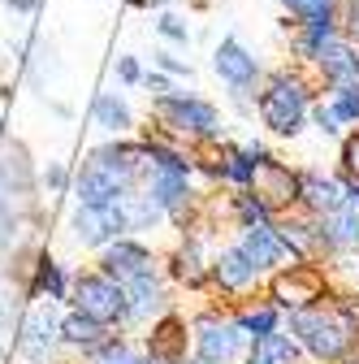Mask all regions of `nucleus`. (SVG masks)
Returning a JSON list of instances; mask_svg holds the SVG:
<instances>
[{"label":"nucleus","mask_w":359,"mask_h":364,"mask_svg":"<svg viewBox=\"0 0 359 364\" xmlns=\"http://www.w3.org/2000/svg\"><path fill=\"white\" fill-rule=\"evenodd\" d=\"M286 334L299 343L307 364H342L359 351V295L333 291L329 299L286 316Z\"/></svg>","instance_id":"f257e3e1"},{"label":"nucleus","mask_w":359,"mask_h":364,"mask_svg":"<svg viewBox=\"0 0 359 364\" xmlns=\"http://www.w3.org/2000/svg\"><path fill=\"white\" fill-rule=\"evenodd\" d=\"M311 82L303 74H290V70H277L268 74L264 87H260V100H255V113H260V126L277 139H294V134L307 126L311 117Z\"/></svg>","instance_id":"f03ea898"},{"label":"nucleus","mask_w":359,"mask_h":364,"mask_svg":"<svg viewBox=\"0 0 359 364\" xmlns=\"http://www.w3.org/2000/svg\"><path fill=\"white\" fill-rule=\"evenodd\" d=\"M251 338L243 334L230 304H204L191 316V355L199 364H243Z\"/></svg>","instance_id":"7ed1b4c3"},{"label":"nucleus","mask_w":359,"mask_h":364,"mask_svg":"<svg viewBox=\"0 0 359 364\" xmlns=\"http://www.w3.org/2000/svg\"><path fill=\"white\" fill-rule=\"evenodd\" d=\"M152 117L169 139H177L182 148H208V144L226 139V134H221V113L208 100L187 96V91H169V96L152 100Z\"/></svg>","instance_id":"20e7f679"},{"label":"nucleus","mask_w":359,"mask_h":364,"mask_svg":"<svg viewBox=\"0 0 359 364\" xmlns=\"http://www.w3.org/2000/svg\"><path fill=\"white\" fill-rule=\"evenodd\" d=\"M333 291H338V273L329 264H321V260H294V264H286V269L264 278V299L277 304L286 316L329 299Z\"/></svg>","instance_id":"39448f33"},{"label":"nucleus","mask_w":359,"mask_h":364,"mask_svg":"<svg viewBox=\"0 0 359 364\" xmlns=\"http://www.w3.org/2000/svg\"><path fill=\"white\" fill-rule=\"evenodd\" d=\"M70 308L87 312L92 321H100L109 330L130 334V299H126V287L117 278H109L100 264L74 273V282H70Z\"/></svg>","instance_id":"423d86ee"},{"label":"nucleus","mask_w":359,"mask_h":364,"mask_svg":"<svg viewBox=\"0 0 359 364\" xmlns=\"http://www.w3.org/2000/svg\"><path fill=\"white\" fill-rule=\"evenodd\" d=\"M264 278L268 273L230 239V243H221L212 252V269H208V295L216 304H247L255 295H264Z\"/></svg>","instance_id":"0eeeda50"},{"label":"nucleus","mask_w":359,"mask_h":364,"mask_svg":"<svg viewBox=\"0 0 359 364\" xmlns=\"http://www.w3.org/2000/svg\"><path fill=\"white\" fill-rule=\"evenodd\" d=\"M212 243H208V225L191 221L177 243L165 256V278L177 291H191V295H208V269H212Z\"/></svg>","instance_id":"6e6552de"},{"label":"nucleus","mask_w":359,"mask_h":364,"mask_svg":"<svg viewBox=\"0 0 359 364\" xmlns=\"http://www.w3.org/2000/svg\"><path fill=\"white\" fill-rule=\"evenodd\" d=\"M247 148H251V156H255V178H251L255 200L273 213V217L294 213V208H299V169H290L286 161H277L273 152L260 148V144H247Z\"/></svg>","instance_id":"1a4fd4ad"},{"label":"nucleus","mask_w":359,"mask_h":364,"mask_svg":"<svg viewBox=\"0 0 359 364\" xmlns=\"http://www.w3.org/2000/svg\"><path fill=\"white\" fill-rule=\"evenodd\" d=\"M13 347L22 360L31 364H48L65 343H61V316H57V304L39 299L35 308H26V316L18 321V334H13Z\"/></svg>","instance_id":"9d476101"},{"label":"nucleus","mask_w":359,"mask_h":364,"mask_svg":"<svg viewBox=\"0 0 359 364\" xmlns=\"http://www.w3.org/2000/svg\"><path fill=\"white\" fill-rule=\"evenodd\" d=\"M109 278H117L121 287H130V282H139V278H148V273H156V269H165V256L152 247V243H143L139 235H121V239H113L104 252H100V260H96Z\"/></svg>","instance_id":"9b49d317"},{"label":"nucleus","mask_w":359,"mask_h":364,"mask_svg":"<svg viewBox=\"0 0 359 364\" xmlns=\"http://www.w3.org/2000/svg\"><path fill=\"white\" fill-rule=\"evenodd\" d=\"M316 235H321V260L329 269L355 260L359 256V208L355 204H342V208L316 217Z\"/></svg>","instance_id":"f8f14e48"},{"label":"nucleus","mask_w":359,"mask_h":364,"mask_svg":"<svg viewBox=\"0 0 359 364\" xmlns=\"http://www.w3.org/2000/svg\"><path fill=\"white\" fill-rule=\"evenodd\" d=\"M234 243L264 269V273H277L286 264H294V247L286 243V235L277 230V221H260V225H243V230H234Z\"/></svg>","instance_id":"ddd939ff"},{"label":"nucleus","mask_w":359,"mask_h":364,"mask_svg":"<svg viewBox=\"0 0 359 364\" xmlns=\"http://www.w3.org/2000/svg\"><path fill=\"white\" fill-rule=\"evenodd\" d=\"M143 351L160 364H182L191 360V316H182L177 308H169L165 316H156V321L148 326L143 334Z\"/></svg>","instance_id":"4468645a"},{"label":"nucleus","mask_w":359,"mask_h":364,"mask_svg":"<svg viewBox=\"0 0 359 364\" xmlns=\"http://www.w3.org/2000/svg\"><path fill=\"white\" fill-rule=\"evenodd\" d=\"M70 235L78 247H92V252H104L113 239L126 235V221L117 213V204H104V208H87V204H74L70 213Z\"/></svg>","instance_id":"2eb2a0df"},{"label":"nucleus","mask_w":359,"mask_h":364,"mask_svg":"<svg viewBox=\"0 0 359 364\" xmlns=\"http://www.w3.org/2000/svg\"><path fill=\"white\" fill-rule=\"evenodd\" d=\"M212 65H216L221 82L234 91V100H238V105H247L251 87L260 82V61L243 48L238 39H221V43H216V53H212Z\"/></svg>","instance_id":"dca6fc26"},{"label":"nucleus","mask_w":359,"mask_h":364,"mask_svg":"<svg viewBox=\"0 0 359 364\" xmlns=\"http://www.w3.org/2000/svg\"><path fill=\"white\" fill-rule=\"evenodd\" d=\"M346 204V182L338 173H321V169H299V213L307 217H325L333 208Z\"/></svg>","instance_id":"f3484780"},{"label":"nucleus","mask_w":359,"mask_h":364,"mask_svg":"<svg viewBox=\"0 0 359 364\" xmlns=\"http://www.w3.org/2000/svg\"><path fill=\"white\" fill-rule=\"evenodd\" d=\"M70 273H65V264L57 260V256H48V252H35L31 256V273H26V282H22V291L31 295V299H48V304H70Z\"/></svg>","instance_id":"a211bd4d"},{"label":"nucleus","mask_w":359,"mask_h":364,"mask_svg":"<svg viewBox=\"0 0 359 364\" xmlns=\"http://www.w3.org/2000/svg\"><path fill=\"white\" fill-rule=\"evenodd\" d=\"M35 187H39V173H35V165H31V152H26L22 144L0 148V191L18 204V200H31Z\"/></svg>","instance_id":"6ab92c4d"},{"label":"nucleus","mask_w":359,"mask_h":364,"mask_svg":"<svg viewBox=\"0 0 359 364\" xmlns=\"http://www.w3.org/2000/svg\"><path fill=\"white\" fill-rule=\"evenodd\" d=\"M113 334H117V330H109V326L92 321V316L78 312V308H65V312H61V343H65L78 360H82V355H92L96 347H104Z\"/></svg>","instance_id":"aec40b11"},{"label":"nucleus","mask_w":359,"mask_h":364,"mask_svg":"<svg viewBox=\"0 0 359 364\" xmlns=\"http://www.w3.org/2000/svg\"><path fill=\"white\" fill-rule=\"evenodd\" d=\"M321 70V78H325V87H333V82H346V78H359V53H355V43L346 39V35H333V39H325V48L316 53V61H311Z\"/></svg>","instance_id":"412c9836"},{"label":"nucleus","mask_w":359,"mask_h":364,"mask_svg":"<svg viewBox=\"0 0 359 364\" xmlns=\"http://www.w3.org/2000/svg\"><path fill=\"white\" fill-rule=\"evenodd\" d=\"M117 213H121V221H126V235H148V230H156V225L169 221L165 208H160L143 187H130L126 196H117Z\"/></svg>","instance_id":"4be33fe9"},{"label":"nucleus","mask_w":359,"mask_h":364,"mask_svg":"<svg viewBox=\"0 0 359 364\" xmlns=\"http://www.w3.org/2000/svg\"><path fill=\"white\" fill-rule=\"evenodd\" d=\"M277 230L286 235V243L294 247L299 260H321V235H316V217H307V213H282L277 217ZM325 264V260H321Z\"/></svg>","instance_id":"5701e85b"},{"label":"nucleus","mask_w":359,"mask_h":364,"mask_svg":"<svg viewBox=\"0 0 359 364\" xmlns=\"http://www.w3.org/2000/svg\"><path fill=\"white\" fill-rule=\"evenodd\" d=\"M243 364H303V351H299V343H294V338L286 334V326H282V330H273V334L251 338Z\"/></svg>","instance_id":"b1692460"},{"label":"nucleus","mask_w":359,"mask_h":364,"mask_svg":"<svg viewBox=\"0 0 359 364\" xmlns=\"http://www.w3.org/2000/svg\"><path fill=\"white\" fill-rule=\"evenodd\" d=\"M234 316H238V326H243L247 338L273 334V330L286 326V312H282L277 304H268L264 295H255V299H247V304H234Z\"/></svg>","instance_id":"393cba45"},{"label":"nucleus","mask_w":359,"mask_h":364,"mask_svg":"<svg viewBox=\"0 0 359 364\" xmlns=\"http://www.w3.org/2000/svg\"><path fill=\"white\" fill-rule=\"evenodd\" d=\"M92 122H96L100 130H109V134H130L134 113H130V105L117 96V91H100L96 105H92Z\"/></svg>","instance_id":"a878e982"},{"label":"nucleus","mask_w":359,"mask_h":364,"mask_svg":"<svg viewBox=\"0 0 359 364\" xmlns=\"http://www.w3.org/2000/svg\"><path fill=\"white\" fill-rule=\"evenodd\" d=\"M134 360H139V347H134L130 334H121V330L104 347H96L92 355H82V364H134Z\"/></svg>","instance_id":"bb28decb"},{"label":"nucleus","mask_w":359,"mask_h":364,"mask_svg":"<svg viewBox=\"0 0 359 364\" xmlns=\"http://www.w3.org/2000/svg\"><path fill=\"white\" fill-rule=\"evenodd\" d=\"M329 105L338 109V117H342L346 126H359V78L333 82V87H329Z\"/></svg>","instance_id":"cd10ccee"},{"label":"nucleus","mask_w":359,"mask_h":364,"mask_svg":"<svg viewBox=\"0 0 359 364\" xmlns=\"http://www.w3.org/2000/svg\"><path fill=\"white\" fill-rule=\"evenodd\" d=\"M338 178L359 182V130H346L342 144H338Z\"/></svg>","instance_id":"c85d7f7f"},{"label":"nucleus","mask_w":359,"mask_h":364,"mask_svg":"<svg viewBox=\"0 0 359 364\" xmlns=\"http://www.w3.org/2000/svg\"><path fill=\"white\" fill-rule=\"evenodd\" d=\"M311 126H316L321 134H329V139H342V117H338V109L329 105V100H321V105H311V117H307Z\"/></svg>","instance_id":"c756f323"},{"label":"nucleus","mask_w":359,"mask_h":364,"mask_svg":"<svg viewBox=\"0 0 359 364\" xmlns=\"http://www.w3.org/2000/svg\"><path fill=\"white\" fill-rule=\"evenodd\" d=\"M286 9L299 22H311V18H329L333 14V0H286Z\"/></svg>","instance_id":"7c9ffc66"},{"label":"nucleus","mask_w":359,"mask_h":364,"mask_svg":"<svg viewBox=\"0 0 359 364\" xmlns=\"http://www.w3.org/2000/svg\"><path fill=\"white\" fill-rule=\"evenodd\" d=\"M39 182H43V187H48V196H65V191L74 187V173H70V169H65L61 161H53L48 169H43V178H39Z\"/></svg>","instance_id":"2f4dec72"},{"label":"nucleus","mask_w":359,"mask_h":364,"mask_svg":"<svg viewBox=\"0 0 359 364\" xmlns=\"http://www.w3.org/2000/svg\"><path fill=\"white\" fill-rule=\"evenodd\" d=\"M156 31H160L165 39H173V43H187V39H191V31H187V22H182V18H173V14H165V18L156 22Z\"/></svg>","instance_id":"473e14b6"},{"label":"nucleus","mask_w":359,"mask_h":364,"mask_svg":"<svg viewBox=\"0 0 359 364\" xmlns=\"http://www.w3.org/2000/svg\"><path fill=\"white\" fill-rule=\"evenodd\" d=\"M139 87H148V96H152V100H160V96H169V91H173V82H169V74H165V70H160V74H152V70H148Z\"/></svg>","instance_id":"72a5a7b5"},{"label":"nucleus","mask_w":359,"mask_h":364,"mask_svg":"<svg viewBox=\"0 0 359 364\" xmlns=\"http://www.w3.org/2000/svg\"><path fill=\"white\" fill-rule=\"evenodd\" d=\"M117 78H121L126 87H139V82H143V70H139V61H134V57H117Z\"/></svg>","instance_id":"f704fd0d"},{"label":"nucleus","mask_w":359,"mask_h":364,"mask_svg":"<svg viewBox=\"0 0 359 364\" xmlns=\"http://www.w3.org/2000/svg\"><path fill=\"white\" fill-rule=\"evenodd\" d=\"M156 65H160L169 78H191V65H187V61H177L173 53H156Z\"/></svg>","instance_id":"c9c22d12"},{"label":"nucleus","mask_w":359,"mask_h":364,"mask_svg":"<svg viewBox=\"0 0 359 364\" xmlns=\"http://www.w3.org/2000/svg\"><path fill=\"white\" fill-rule=\"evenodd\" d=\"M338 269H350V278H355V287H350V291L359 295V256H355V260H346V264H338Z\"/></svg>","instance_id":"e433bc0d"},{"label":"nucleus","mask_w":359,"mask_h":364,"mask_svg":"<svg viewBox=\"0 0 359 364\" xmlns=\"http://www.w3.org/2000/svg\"><path fill=\"white\" fill-rule=\"evenodd\" d=\"M346 204L359 208V182H346Z\"/></svg>","instance_id":"4c0bfd02"},{"label":"nucleus","mask_w":359,"mask_h":364,"mask_svg":"<svg viewBox=\"0 0 359 364\" xmlns=\"http://www.w3.org/2000/svg\"><path fill=\"white\" fill-rule=\"evenodd\" d=\"M134 364H160V360H152V355H148V351L139 347V360H134Z\"/></svg>","instance_id":"58836bf2"},{"label":"nucleus","mask_w":359,"mask_h":364,"mask_svg":"<svg viewBox=\"0 0 359 364\" xmlns=\"http://www.w3.org/2000/svg\"><path fill=\"white\" fill-rule=\"evenodd\" d=\"M13 9H35V0H9Z\"/></svg>","instance_id":"ea45409f"},{"label":"nucleus","mask_w":359,"mask_h":364,"mask_svg":"<svg viewBox=\"0 0 359 364\" xmlns=\"http://www.w3.org/2000/svg\"><path fill=\"white\" fill-rule=\"evenodd\" d=\"M134 5H165V0H134Z\"/></svg>","instance_id":"a19ab883"},{"label":"nucleus","mask_w":359,"mask_h":364,"mask_svg":"<svg viewBox=\"0 0 359 364\" xmlns=\"http://www.w3.org/2000/svg\"><path fill=\"white\" fill-rule=\"evenodd\" d=\"M0 148H5V122H0Z\"/></svg>","instance_id":"79ce46f5"},{"label":"nucleus","mask_w":359,"mask_h":364,"mask_svg":"<svg viewBox=\"0 0 359 364\" xmlns=\"http://www.w3.org/2000/svg\"><path fill=\"white\" fill-rule=\"evenodd\" d=\"M342 364H359V351H355V355H350V360H342Z\"/></svg>","instance_id":"37998d69"},{"label":"nucleus","mask_w":359,"mask_h":364,"mask_svg":"<svg viewBox=\"0 0 359 364\" xmlns=\"http://www.w3.org/2000/svg\"><path fill=\"white\" fill-rule=\"evenodd\" d=\"M182 364H199V360H195V355H191V360H182Z\"/></svg>","instance_id":"c03bdc74"},{"label":"nucleus","mask_w":359,"mask_h":364,"mask_svg":"<svg viewBox=\"0 0 359 364\" xmlns=\"http://www.w3.org/2000/svg\"><path fill=\"white\" fill-rule=\"evenodd\" d=\"M303 364H307V360H303Z\"/></svg>","instance_id":"a18cd8bd"}]
</instances>
